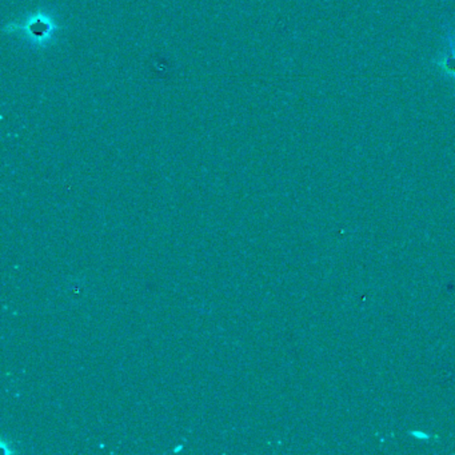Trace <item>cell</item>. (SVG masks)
I'll use <instances>...</instances> for the list:
<instances>
[{
  "instance_id": "cell-1",
  "label": "cell",
  "mask_w": 455,
  "mask_h": 455,
  "mask_svg": "<svg viewBox=\"0 0 455 455\" xmlns=\"http://www.w3.org/2000/svg\"><path fill=\"white\" fill-rule=\"evenodd\" d=\"M446 39L447 44H449V50L436 60V66H438L442 74L449 76L450 78L455 81V42L452 41L447 34Z\"/></svg>"
},
{
  "instance_id": "cell-2",
  "label": "cell",
  "mask_w": 455,
  "mask_h": 455,
  "mask_svg": "<svg viewBox=\"0 0 455 455\" xmlns=\"http://www.w3.org/2000/svg\"><path fill=\"white\" fill-rule=\"evenodd\" d=\"M447 36H450V38H451V39H452V41H454V42H455V34H451V33H450V31H449V33H447Z\"/></svg>"
}]
</instances>
